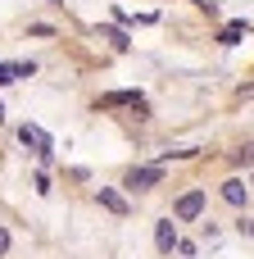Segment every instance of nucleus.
<instances>
[{
	"mask_svg": "<svg viewBox=\"0 0 254 259\" xmlns=\"http://www.w3.org/2000/svg\"><path fill=\"white\" fill-rule=\"evenodd\" d=\"M27 32H32V36H55V27H50V23H32Z\"/></svg>",
	"mask_w": 254,
	"mask_h": 259,
	"instance_id": "9b49d317",
	"label": "nucleus"
},
{
	"mask_svg": "<svg viewBox=\"0 0 254 259\" xmlns=\"http://www.w3.org/2000/svg\"><path fill=\"white\" fill-rule=\"evenodd\" d=\"M9 255V228H0V259Z\"/></svg>",
	"mask_w": 254,
	"mask_h": 259,
	"instance_id": "ddd939ff",
	"label": "nucleus"
},
{
	"mask_svg": "<svg viewBox=\"0 0 254 259\" xmlns=\"http://www.w3.org/2000/svg\"><path fill=\"white\" fill-rule=\"evenodd\" d=\"M18 141L36 155V159H50L55 155V141H50V132H41L36 123H18Z\"/></svg>",
	"mask_w": 254,
	"mask_h": 259,
	"instance_id": "f03ea898",
	"label": "nucleus"
},
{
	"mask_svg": "<svg viewBox=\"0 0 254 259\" xmlns=\"http://www.w3.org/2000/svg\"><path fill=\"white\" fill-rule=\"evenodd\" d=\"M9 82H14V68H9V64H0V87H9Z\"/></svg>",
	"mask_w": 254,
	"mask_h": 259,
	"instance_id": "f8f14e48",
	"label": "nucleus"
},
{
	"mask_svg": "<svg viewBox=\"0 0 254 259\" xmlns=\"http://www.w3.org/2000/svg\"><path fill=\"white\" fill-rule=\"evenodd\" d=\"M173 214H177L182 223H195V219L205 214V191H200V187L182 191V196H177V205H173Z\"/></svg>",
	"mask_w": 254,
	"mask_h": 259,
	"instance_id": "7ed1b4c3",
	"label": "nucleus"
},
{
	"mask_svg": "<svg viewBox=\"0 0 254 259\" xmlns=\"http://www.w3.org/2000/svg\"><path fill=\"white\" fill-rule=\"evenodd\" d=\"M100 36H105V41H109V46H114V50H127V46H132V41H127V32H123V27H100Z\"/></svg>",
	"mask_w": 254,
	"mask_h": 259,
	"instance_id": "1a4fd4ad",
	"label": "nucleus"
},
{
	"mask_svg": "<svg viewBox=\"0 0 254 259\" xmlns=\"http://www.w3.org/2000/svg\"><path fill=\"white\" fill-rule=\"evenodd\" d=\"M164 164H141V168H127V178H123V187L127 191H155V187H164Z\"/></svg>",
	"mask_w": 254,
	"mask_h": 259,
	"instance_id": "f257e3e1",
	"label": "nucleus"
},
{
	"mask_svg": "<svg viewBox=\"0 0 254 259\" xmlns=\"http://www.w3.org/2000/svg\"><path fill=\"white\" fill-rule=\"evenodd\" d=\"M141 100H145L141 91H109V96H100V100H95V109H123V105H127V109H136Z\"/></svg>",
	"mask_w": 254,
	"mask_h": 259,
	"instance_id": "39448f33",
	"label": "nucleus"
},
{
	"mask_svg": "<svg viewBox=\"0 0 254 259\" xmlns=\"http://www.w3.org/2000/svg\"><path fill=\"white\" fill-rule=\"evenodd\" d=\"M245 27H250V23H245V18H236V23H227V27H223V36H218V41H223V46H236V41L245 36Z\"/></svg>",
	"mask_w": 254,
	"mask_h": 259,
	"instance_id": "6e6552de",
	"label": "nucleus"
},
{
	"mask_svg": "<svg viewBox=\"0 0 254 259\" xmlns=\"http://www.w3.org/2000/svg\"><path fill=\"white\" fill-rule=\"evenodd\" d=\"M223 200L236 205V209H245V205H250V187H245L241 178H227V182H223Z\"/></svg>",
	"mask_w": 254,
	"mask_h": 259,
	"instance_id": "423d86ee",
	"label": "nucleus"
},
{
	"mask_svg": "<svg viewBox=\"0 0 254 259\" xmlns=\"http://www.w3.org/2000/svg\"><path fill=\"white\" fill-rule=\"evenodd\" d=\"M95 200H100V205H105L114 219H127V214H132L127 196H123V191H114V187H95Z\"/></svg>",
	"mask_w": 254,
	"mask_h": 259,
	"instance_id": "20e7f679",
	"label": "nucleus"
},
{
	"mask_svg": "<svg viewBox=\"0 0 254 259\" xmlns=\"http://www.w3.org/2000/svg\"><path fill=\"white\" fill-rule=\"evenodd\" d=\"M250 187H254V178H250Z\"/></svg>",
	"mask_w": 254,
	"mask_h": 259,
	"instance_id": "4468645a",
	"label": "nucleus"
},
{
	"mask_svg": "<svg viewBox=\"0 0 254 259\" xmlns=\"http://www.w3.org/2000/svg\"><path fill=\"white\" fill-rule=\"evenodd\" d=\"M155 246H159V255H173V246H177L173 219H159V223H155Z\"/></svg>",
	"mask_w": 254,
	"mask_h": 259,
	"instance_id": "0eeeda50",
	"label": "nucleus"
},
{
	"mask_svg": "<svg viewBox=\"0 0 254 259\" xmlns=\"http://www.w3.org/2000/svg\"><path fill=\"white\" fill-rule=\"evenodd\" d=\"M236 164H241V168H254V141H250V146H241V150H236Z\"/></svg>",
	"mask_w": 254,
	"mask_h": 259,
	"instance_id": "9d476101",
	"label": "nucleus"
}]
</instances>
